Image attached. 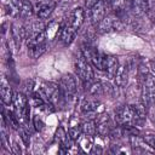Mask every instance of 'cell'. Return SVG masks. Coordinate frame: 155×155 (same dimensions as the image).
Listing matches in <instances>:
<instances>
[{"label": "cell", "instance_id": "obj_1", "mask_svg": "<svg viewBox=\"0 0 155 155\" xmlns=\"http://www.w3.org/2000/svg\"><path fill=\"white\" fill-rule=\"evenodd\" d=\"M147 113L144 104L122 105L115 111V120L121 126H142L145 122Z\"/></svg>", "mask_w": 155, "mask_h": 155}, {"label": "cell", "instance_id": "obj_2", "mask_svg": "<svg viewBox=\"0 0 155 155\" xmlns=\"http://www.w3.org/2000/svg\"><path fill=\"white\" fill-rule=\"evenodd\" d=\"M142 97L147 104L155 102V75L144 73L140 78Z\"/></svg>", "mask_w": 155, "mask_h": 155}, {"label": "cell", "instance_id": "obj_3", "mask_svg": "<svg viewBox=\"0 0 155 155\" xmlns=\"http://www.w3.org/2000/svg\"><path fill=\"white\" fill-rule=\"evenodd\" d=\"M75 69L78 73V76L85 82V84H90L91 81H93V69H92V64L86 59V57L81 53L75 62Z\"/></svg>", "mask_w": 155, "mask_h": 155}, {"label": "cell", "instance_id": "obj_4", "mask_svg": "<svg viewBox=\"0 0 155 155\" xmlns=\"http://www.w3.org/2000/svg\"><path fill=\"white\" fill-rule=\"evenodd\" d=\"M82 54L86 57V59H87L94 68H97L98 70H102V71L105 70L108 54H105V53H103V52H99L97 48H93V47H86V48L82 51Z\"/></svg>", "mask_w": 155, "mask_h": 155}, {"label": "cell", "instance_id": "obj_5", "mask_svg": "<svg viewBox=\"0 0 155 155\" xmlns=\"http://www.w3.org/2000/svg\"><path fill=\"white\" fill-rule=\"evenodd\" d=\"M59 87L64 94V97L67 98V101L74 99L78 92V84H76V79L74 78L73 74H65L62 76L61 81H59Z\"/></svg>", "mask_w": 155, "mask_h": 155}, {"label": "cell", "instance_id": "obj_6", "mask_svg": "<svg viewBox=\"0 0 155 155\" xmlns=\"http://www.w3.org/2000/svg\"><path fill=\"white\" fill-rule=\"evenodd\" d=\"M80 110L82 114L85 115H90L92 117H96L99 113L103 111V104L97 99V98H93L92 96L91 97H87L85 98L81 104H80Z\"/></svg>", "mask_w": 155, "mask_h": 155}, {"label": "cell", "instance_id": "obj_7", "mask_svg": "<svg viewBox=\"0 0 155 155\" xmlns=\"http://www.w3.org/2000/svg\"><path fill=\"white\" fill-rule=\"evenodd\" d=\"M124 28V23L117 16H107L103 21L97 25L99 33H109L111 30H121Z\"/></svg>", "mask_w": 155, "mask_h": 155}, {"label": "cell", "instance_id": "obj_8", "mask_svg": "<svg viewBox=\"0 0 155 155\" xmlns=\"http://www.w3.org/2000/svg\"><path fill=\"white\" fill-rule=\"evenodd\" d=\"M54 7L56 2L53 0H39L34 6V12L39 18L45 19L51 16Z\"/></svg>", "mask_w": 155, "mask_h": 155}, {"label": "cell", "instance_id": "obj_9", "mask_svg": "<svg viewBox=\"0 0 155 155\" xmlns=\"http://www.w3.org/2000/svg\"><path fill=\"white\" fill-rule=\"evenodd\" d=\"M84 21H85V10L82 7H75L69 12L64 22H67L69 25H71L78 30L82 25Z\"/></svg>", "mask_w": 155, "mask_h": 155}, {"label": "cell", "instance_id": "obj_10", "mask_svg": "<svg viewBox=\"0 0 155 155\" xmlns=\"http://www.w3.org/2000/svg\"><path fill=\"white\" fill-rule=\"evenodd\" d=\"M104 17H105V2L104 0H101L92 8H90V21L93 25L97 27L103 21Z\"/></svg>", "mask_w": 155, "mask_h": 155}, {"label": "cell", "instance_id": "obj_11", "mask_svg": "<svg viewBox=\"0 0 155 155\" xmlns=\"http://www.w3.org/2000/svg\"><path fill=\"white\" fill-rule=\"evenodd\" d=\"M78 30L75 28H73L71 25H69L67 22H63V24L61 25V31H59V40L62 41V44L64 46H69L75 36H76Z\"/></svg>", "mask_w": 155, "mask_h": 155}, {"label": "cell", "instance_id": "obj_12", "mask_svg": "<svg viewBox=\"0 0 155 155\" xmlns=\"http://www.w3.org/2000/svg\"><path fill=\"white\" fill-rule=\"evenodd\" d=\"M11 36L12 40L16 42V45H21L22 41L27 40L28 36L27 28L21 22H13L11 25Z\"/></svg>", "mask_w": 155, "mask_h": 155}, {"label": "cell", "instance_id": "obj_13", "mask_svg": "<svg viewBox=\"0 0 155 155\" xmlns=\"http://www.w3.org/2000/svg\"><path fill=\"white\" fill-rule=\"evenodd\" d=\"M128 78H130L128 67L126 64H120V67L115 74V78H114L115 85L117 87H126V85L128 84Z\"/></svg>", "mask_w": 155, "mask_h": 155}, {"label": "cell", "instance_id": "obj_14", "mask_svg": "<svg viewBox=\"0 0 155 155\" xmlns=\"http://www.w3.org/2000/svg\"><path fill=\"white\" fill-rule=\"evenodd\" d=\"M109 86H107L104 82L97 80V81H91L90 84H87V91H88V94L92 96V97H99L102 94H104L107 92V88Z\"/></svg>", "mask_w": 155, "mask_h": 155}, {"label": "cell", "instance_id": "obj_15", "mask_svg": "<svg viewBox=\"0 0 155 155\" xmlns=\"http://www.w3.org/2000/svg\"><path fill=\"white\" fill-rule=\"evenodd\" d=\"M46 40H47V38H46V34H45V29L33 31V33L29 34V36H27V46L33 47V46H36V45H41V44H45Z\"/></svg>", "mask_w": 155, "mask_h": 155}, {"label": "cell", "instance_id": "obj_16", "mask_svg": "<svg viewBox=\"0 0 155 155\" xmlns=\"http://www.w3.org/2000/svg\"><path fill=\"white\" fill-rule=\"evenodd\" d=\"M120 67V63H119V59L117 57L115 56H108L107 58V65H105V74L109 79H114L115 78V74L117 71Z\"/></svg>", "mask_w": 155, "mask_h": 155}, {"label": "cell", "instance_id": "obj_17", "mask_svg": "<svg viewBox=\"0 0 155 155\" xmlns=\"http://www.w3.org/2000/svg\"><path fill=\"white\" fill-rule=\"evenodd\" d=\"M131 8L136 16H142L149 10V0H131Z\"/></svg>", "mask_w": 155, "mask_h": 155}, {"label": "cell", "instance_id": "obj_18", "mask_svg": "<svg viewBox=\"0 0 155 155\" xmlns=\"http://www.w3.org/2000/svg\"><path fill=\"white\" fill-rule=\"evenodd\" d=\"M0 94H1V99L4 104H12V98H13V93L12 90L10 87V84H7V81L5 79H2L1 81V87H0Z\"/></svg>", "mask_w": 155, "mask_h": 155}, {"label": "cell", "instance_id": "obj_19", "mask_svg": "<svg viewBox=\"0 0 155 155\" xmlns=\"http://www.w3.org/2000/svg\"><path fill=\"white\" fill-rule=\"evenodd\" d=\"M59 31H61V24L56 21H51L45 27V34H46L47 40H53L57 35L59 36Z\"/></svg>", "mask_w": 155, "mask_h": 155}, {"label": "cell", "instance_id": "obj_20", "mask_svg": "<svg viewBox=\"0 0 155 155\" xmlns=\"http://www.w3.org/2000/svg\"><path fill=\"white\" fill-rule=\"evenodd\" d=\"M110 6L116 13V16H120L126 11L127 6H131V0H113Z\"/></svg>", "mask_w": 155, "mask_h": 155}, {"label": "cell", "instance_id": "obj_21", "mask_svg": "<svg viewBox=\"0 0 155 155\" xmlns=\"http://www.w3.org/2000/svg\"><path fill=\"white\" fill-rule=\"evenodd\" d=\"M68 134L70 136V138L73 140H78L81 137V134H82V126H81V124L78 122V120H76L75 124L73 121L70 122V126L68 128Z\"/></svg>", "mask_w": 155, "mask_h": 155}, {"label": "cell", "instance_id": "obj_22", "mask_svg": "<svg viewBox=\"0 0 155 155\" xmlns=\"http://www.w3.org/2000/svg\"><path fill=\"white\" fill-rule=\"evenodd\" d=\"M79 140V147L84 150V151H91L92 145H93V136H88V134H81V137L78 139Z\"/></svg>", "mask_w": 155, "mask_h": 155}, {"label": "cell", "instance_id": "obj_23", "mask_svg": "<svg viewBox=\"0 0 155 155\" xmlns=\"http://www.w3.org/2000/svg\"><path fill=\"white\" fill-rule=\"evenodd\" d=\"M81 126H82V133L84 134L94 136L97 133V124H96L94 119H90V120L82 122Z\"/></svg>", "mask_w": 155, "mask_h": 155}, {"label": "cell", "instance_id": "obj_24", "mask_svg": "<svg viewBox=\"0 0 155 155\" xmlns=\"http://www.w3.org/2000/svg\"><path fill=\"white\" fill-rule=\"evenodd\" d=\"M45 52H46V42L41 44V45L33 46V47H28V54L33 59H36V58L41 57Z\"/></svg>", "mask_w": 155, "mask_h": 155}, {"label": "cell", "instance_id": "obj_25", "mask_svg": "<svg viewBox=\"0 0 155 155\" xmlns=\"http://www.w3.org/2000/svg\"><path fill=\"white\" fill-rule=\"evenodd\" d=\"M143 142H144L148 147H150L151 149L155 150V134H151V133L145 134V136L143 137Z\"/></svg>", "mask_w": 155, "mask_h": 155}, {"label": "cell", "instance_id": "obj_26", "mask_svg": "<svg viewBox=\"0 0 155 155\" xmlns=\"http://www.w3.org/2000/svg\"><path fill=\"white\" fill-rule=\"evenodd\" d=\"M19 134H21V138H22V140H23V143H24V145L25 147H29V143H30V138H29V133L25 131V130H23V128H21L19 130Z\"/></svg>", "mask_w": 155, "mask_h": 155}, {"label": "cell", "instance_id": "obj_27", "mask_svg": "<svg viewBox=\"0 0 155 155\" xmlns=\"http://www.w3.org/2000/svg\"><path fill=\"white\" fill-rule=\"evenodd\" d=\"M33 122H34V126H35V130L36 131H42L44 130V127H45V122L39 117V116H36V117H34V120H33Z\"/></svg>", "mask_w": 155, "mask_h": 155}, {"label": "cell", "instance_id": "obj_28", "mask_svg": "<svg viewBox=\"0 0 155 155\" xmlns=\"http://www.w3.org/2000/svg\"><path fill=\"white\" fill-rule=\"evenodd\" d=\"M101 0H85V6H86V8L87 10H90V8H92L96 4H98Z\"/></svg>", "mask_w": 155, "mask_h": 155}, {"label": "cell", "instance_id": "obj_29", "mask_svg": "<svg viewBox=\"0 0 155 155\" xmlns=\"http://www.w3.org/2000/svg\"><path fill=\"white\" fill-rule=\"evenodd\" d=\"M148 115H149L150 120L153 121V124L155 125V107H151V108L149 109V113H148Z\"/></svg>", "mask_w": 155, "mask_h": 155}, {"label": "cell", "instance_id": "obj_30", "mask_svg": "<svg viewBox=\"0 0 155 155\" xmlns=\"http://www.w3.org/2000/svg\"><path fill=\"white\" fill-rule=\"evenodd\" d=\"M12 149H13V153L15 154H17V155H21V148H19V145H17V143H13V145H12Z\"/></svg>", "mask_w": 155, "mask_h": 155}, {"label": "cell", "instance_id": "obj_31", "mask_svg": "<svg viewBox=\"0 0 155 155\" xmlns=\"http://www.w3.org/2000/svg\"><path fill=\"white\" fill-rule=\"evenodd\" d=\"M150 69H151V71H153L154 75H155V61H151V62H150Z\"/></svg>", "mask_w": 155, "mask_h": 155}, {"label": "cell", "instance_id": "obj_32", "mask_svg": "<svg viewBox=\"0 0 155 155\" xmlns=\"http://www.w3.org/2000/svg\"><path fill=\"white\" fill-rule=\"evenodd\" d=\"M104 2H105V4H109V5H110V4L113 2V0H104Z\"/></svg>", "mask_w": 155, "mask_h": 155}]
</instances>
